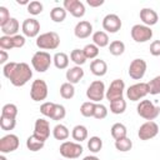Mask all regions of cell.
I'll list each match as a JSON object with an SVG mask.
<instances>
[{"mask_svg": "<svg viewBox=\"0 0 160 160\" xmlns=\"http://www.w3.org/2000/svg\"><path fill=\"white\" fill-rule=\"evenodd\" d=\"M136 111L139 116H141L142 119L148 121H152L160 115V106L155 105L150 100H141L136 106Z\"/></svg>", "mask_w": 160, "mask_h": 160, "instance_id": "2", "label": "cell"}, {"mask_svg": "<svg viewBox=\"0 0 160 160\" xmlns=\"http://www.w3.org/2000/svg\"><path fill=\"white\" fill-rule=\"evenodd\" d=\"M149 94V85L148 82H138L128 88L126 96L131 101H139L140 99L145 98Z\"/></svg>", "mask_w": 160, "mask_h": 160, "instance_id": "9", "label": "cell"}, {"mask_svg": "<svg viewBox=\"0 0 160 160\" xmlns=\"http://www.w3.org/2000/svg\"><path fill=\"white\" fill-rule=\"evenodd\" d=\"M0 160H8L6 158H5V155L2 154V155H0Z\"/></svg>", "mask_w": 160, "mask_h": 160, "instance_id": "53", "label": "cell"}, {"mask_svg": "<svg viewBox=\"0 0 160 160\" xmlns=\"http://www.w3.org/2000/svg\"><path fill=\"white\" fill-rule=\"evenodd\" d=\"M126 110V101L124 100V98L114 100L110 102V111L115 115H120Z\"/></svg>", "mask_w": 160, "mask_h": 160, "instance_id": "31", "label": "cell"}, {"mask_svg": "<svg viewBox=\"0 0 160 160\" xmlns=\"http://www.w3.org/2000/svg\"><path fill=\"white\" fill-rule=\"evenodd\" d=\"M44 145H45V141H42L39 138H36L34 134L26 139V148L30 151H39V150H41L44 148Z\"/></svg>", "mask_w": 160, "mask_h": 160, "instance_id": "26", "label": "cell"}, {"mask_svg": "<svg viewBox=\"0 0 160 160\" xmlns=\"http://www.w3.org/2000/svg\"><path fill=\"white\" fill-rule=\"evenodd\" d=\"M146 61L144 59H134L129 65V76L134 80H141L146 72Z\"/></svg>", "mask_w": 160, "mask_h": 160, "instance_id": "11", "label": "cell"}, {"mask_svg": "<svg viewBox=\"0 0 160 160\" xmlns=\"http://www.w3.org/2000/svg\"><path fill=\"white\" fill-rule=\"evenodd\" d=\"M106 116H108V109H106V106L102 105V104H100V102H96L95 111H94V116L92 118H95L98 120H102Z\"/></svg>", "mask_w": 160, "mask_h": 160, "instance_id": "41", "label": "cell"}, {"mask_svg": "<svg viewBox=\"0 0 160 160\" xmlns=\"http://www.w3.org/2000/svg\"><path fill=\"white\" fill-rule=\"evenodd\" d=\"M16 125V119L14 118H6V116H1L0 115V128L5 131L12 130Z\"/></svg>", "mask_w": 160, "mask_h": 160, "instance_id": "39", "label": "cell"}, {"mask_svg": "<svg viewBox=\"0 0 160 160\" xmlns=\"http://www.w3.org/2000/svg\"><path fill=\"white\" fill-rule=\"evenodd\" d=\"M69 135H70L69 129L62 124H58L52 129V136L56 140H66L69 138Z\"/></svg>", "mask_w": 160, "mask_h": 160, "instance_id": "29", "label": "cell"}, {"mask_svg": "<svg viewBox=\"0 0 160 160\" xmlns=\"http://www.w3.org/2000/svg\"><path fill=\"white\" fill-rule=\"evenodd\" d=\"M60 95H61L62 99H66V100L72 99L74 95H75V88H74V85L70 84V82H68V81L64 82V84H61V86H60Z\"/></svg>", "mask_w": 160, "mask_h": 160, "instance_id": "32", "label": "cell"}, {"mask_svg": "<svg viewBox=\"0 0 160 160\" xmlns=\"http://www.w3.org/2000/svg\"><path fill=\"white\" fill-rule=\"evenodd\" d=\"M125 51V44L121 40H114L109 45V52L114 56H120Z\"/></svg>", "mask_w": 160, "mask_h": 160, "instance_id": "30", "label": "cell"}, {"mask_svg": "<svg viewBox=\"0 0 160 160\" xmlns=\"http://www.w3.org/2000/svg\"><path fill=\"white\" fill-rule=\"evenodd\" d=\"M12 41H14V49H20L25 45V36L18 34V35L12 36Z\"/></svg>", "mask_w": 160, "mask_h": 160, "instance_id": "47", "label": "cell"}, {"mask_svg": "<svg viewBox=\"0 0 160 160\" xmlns=\"http://www.w3.org/2000/svg\"><path fill=\"white\" fill-rule=\"evenodd\" d=\"M62 6L74 18H82L85 15V6L79 0H64Z\"/></svg>", "mask_w": 160, "mask_h": 160, "instance_id": "15", "label": "cell"}, {"mask_svg": "<svg viewBox=\"0 0 160 160\" xmlns=\"http://www.w3.org/2000/svg\"><path fill=\"white\" fill-rule=\"evenodd\" d=\"M49 94V89H48V84L42 80V79H36L32 81L31 88H30V98L34 101H42L48 98Z\"/></svg>", "mask_w": 160, "mask_h": 160, "instance_id": "6", "label": "cell"}, {"mask_svg": "<svg viewBox=\"0 0 160 160\" xmlns=\"http://www.w3.org/2000/svg\"><path fill=\"white\" fill-rule=\"evenodd\" d=\"M0 28H1V32L4 35H6V36H15V35H18L16 32H18V30L20 28V24H19V21L15 18H10L9 21L5 25L0 26Z\"/></svg>", "mask_w": 160, "mask_h": 160, "instance_id": "21", "label": "cell"}, {"mask_svg": "<svg viewBox=\"0 0 160 160\" xmlns=\"http://www.w3.org/2000/svg\"><path fill=\"white\" fill-rule=\"evenodd\" d=\"M159 132V126L155 121H146L144 122L140 128H139V131H138V136L140 140H150L152 138H155Z\"/></svg>", "mask_w": 160, "mask_h": 160, "instance_id": "12", "label": "cell"}, {"mask_svg": "<svg viewBox=\"0 0 160 160\" xmlns=\"http://www.w3.org/2000/svg\"><path fill=\"white\" fill-rule=\"evenodd\" d=\"M148 85H149V94H151V95L160 94V75L155 76L152 80H150L148 82Z\"/></svg>", "mask_w": 160, "mask_h": 160, "instance_id": "42", "label": "cell"}, {"mask_svg": "<svg viewBox=\"0 0 160 160\" xmlns=\"http://www.w3.org/2000/svg\"><path fill=\"white\" fill-rule=\"evenodd\" d=\"M66 80H68V82H70V84H78L81 79H82V76H84V70L81 69V66H72V68H70V69H68L66 70Z\"/></svg>", "mask_w": 160, "mask_h": 160, "instance_id": "20", "label": "cell"}, {"mask_svg": "<svg viewBox=\"0 0 160 160\" xmlns=\"http://www.w3.org/2000/svg\"><path fill=\"white\" fill-rule=\"evenodd\" d=\"M124 90H125V82L121 79H115L111 81L109 89L105 92V98L111 102L114 100L121 99L124 95Z\"/></svg>", "mask_w": 160, "mask_h": 160, "instance_id": "10", "label": "cell"}, {"mask_svg": "<svg viewBox=\"0 0 160 160\" xmlns=\"http://www.w3.org/2000/svg\"><path fill=\"white\" fill-rule=\"evenodd\" d=\"M82 160H100L98 156H94V155H88V156H85Z\"/></svg>", "mask_w": 160, "mask_h": 160, "instance_id": "51", "label": "cell"}, {"mask_svg": "<svg viewBox=\"0 0 160 160\" xmlns=\"http://www.w3.org/2000/svg\"><path fill=\"white\" fill-rule=\"evenodd\" d=\"M109 36L105 31L99 30L92 34V44H95L98 48H105L109 45Z\"/></svg>", "mask_w": 160, "mask_h": 160, "instance_id": "23", "label": "cell"}, {"mask_svg": "<svg viewBox=\"0 0 160 160\" xmlns=\"http://www.w3.org/2000/svg\"><path fill=\"white\" fill-rule=\"evenodd\" d=\"M111 136L115 139V140H120L122 138H126V134H128V130H126V126L121 122H115L112 126H111Z\"/></svg>", "mask_w": 160, "mask_h": 160, "instance_id": "25", "label": "cell"}, {"mask_svg": "<svg viewBox=\"0 0 160 160\" xmlns=\"http://www.w3.org/2000/svg\"><path fill=\"white\" fill-rule=\"evenodd\" d=\"M74 34L78 39H86L92 34V25L86 20H81L76 24Z\"/></svg>", "mask_w": 160, "mask_h": 160, "instance_id": "18", "label": "cell"}, {"mask_svg": "<svg viewBox=\"0 0 160 160\" xmlns=\"http://www.w3.org/2000/svg\"><path fill=\"white\" fill-rule=\"evenodd\" d=\"M82 51H84L86 59H90V60H92V59L95 60L96 56L99 55V48L95 44H88V45H85L84 49H82Z\"/></svg>", "mask_w": 160, "mask_h": 160, "instance_id": "38", "label": "cell"}, {"mask_svg": "<svg viewBox=\"0 0 160 160\" xmlns=\"http://www.w3.org/2000/svg\"><path fill=\"white\" fill-rule=\"evenodd\" d=\"M90 71L95 76H104L108 72V64L101 59H95L90 64Z\"/></svg>", "mask_w": 160, "mask_h": 160, "instance_id": "22", "label": "cell"}, {"mask_svg": "<svg viewBox=\"0 0 160 160\" xmlns=\"http://www.w3.org/2000/svg\"><path fill=\"white\" fill-rule=\"evenodd\" d=\"M66 10L64 9V6H55L50 10V18L54 22H62L66 18Z\"/></svg>", "mask_w": 160, "mask_h": 160, "instance_id": "27", "label": "cell"}, {"mask_svg": "<svg viewBox=\"0 0 160 160\" xmlns=\"http://www.w3.org/2000/svg\"><path fill=\"white\" fill-rule=\"evenodd\" d=\"M102 148V140L99 136H91L88 140V149L91 152H99Z\"/></svg>", "mask_w": 160, "mask_h": 160, "instance_id": "36", "label": "cell"}, {"mask_svg": "<svg viewBox=\"0 0 160 160\" xmlns=\"http://www.w3.org/2000/svg\"><path fill=\"white\" fill-rule=\"evenodd\" d=\"M95 105H96V102H92V101H85V102H82L81 106H80V112H81V115L85 116V118H91V116H94Z\"/></svg>", "mask_w": 160, "mask_h": 160, "instance_id": "35", "label": "cell"}, {"mask_svg": "<svg viewBox=\"0 0 160 160\" xmlns=\"http://www.w3.org/2000/svg\"><path fill=\"white\" fill-rule=\"evenodd\" d=\"M150 54L152 56H160V40H155L150 44Z\"/></svg>", "mask_w": 160, "mask_h": 160, "instance_id": "48", "label": "cell"}, {"mask_svg": "<svg viewBox=\"0 0 160 160\" xmlns=\"http://www.w3.org/2000/svg\"><path fill=\"white\" fill-rule=\"evenodd\" d=\"M18 4H22V5H25V4H26V5H29L30 2H29L28 0H18Z\"/></svg>", "mask_w": 160, "mask_h": 160, "instance_id": "52", "label": "cell"}, {"mask_svg": "<svg viewBox=\"0 0 160 160\" xmlns=\"http://www.w3.org/2000/svg\"><path fill=\"white\" fill-rule=\"evenodd\" d=\"M19 148V138L15 134H8L0 139V152H12Z\"/></svg>", "mask_w": 160, "mask_h": 160, "instance_id": "13", "label": "cell"}, {"mask_svg": "<svg viewBox=\"0 0 160 160\" xmlns=\"http://www.w3.org/2000/svg\"><path fill=\"white\" fill-rule=\"evenodd\" d=\"M105 92H106L105 84L101 80H95L89 85V88L86 90V96L92 102H100L104 99Z\"/></svg>", "mask_w": 160, "mask_h": 160, "instance_id": "7", "label": "cell"}, {"mask_svg": "<svg viewBox=\"0 0 160 160\" xmlns=\"http://www.w3.org/2000/svg\"><path fill=\"white\" fill-rule=\"evenodd\" d=\"M54 65L56 66V69H66L69 66V56L65 52H56L52 58Z\"/></svg>", "mask_w": 160, "mask_h": 160, "instance_id": "28", "label": "cell"}, {"mask_svg": "<svg viewBox=\"0 0 160 160\" xmlns=\"http://www.w3.org/2000/svg\"><path fill=\"white\" fill-rule=\"evenodd\" d=\"M10 19V14L9 10L5 6H0V26L5 25Z\"/></svg>", "mask_w": 160, "mask_h": 160, "instance_id": "46", "label": "cell"}, {"mask_svg": "<svg viewBox=\"0 0 160 160\" xmlns=\"http://www.w3.org/2000/svg\"><path fill=\"white\" fill-rule=\"evenodd\" d=\"M54 108H55V102L46 101V102L41 104V106H40V112H41L44 116H46V118H51L52 111H54Z\"/></svg>", "mask_w": 160, "mask_h": 160, "instance_id": "44", "label": "cell"}, {"mask_svg": "<svg viewBox=\"0 0 160 160\" xmlns=\"http://www.w3.org/2000/svg\"><path fill=\"white\" fill-rule=\"evenodd\" d=\"M42 9H44L42 4L40 1H36V0L30 1V4L28 5V12L31 15H39L42 11Z\"/></svg>", "mask_w": 160, "mask_h": 160, "instance_id": "43", "label": "cell"}, {"mask_svg": "<svg viewBox=\"0 0 160 160\" xmlns=\"http://www.w3.org/2000/svg\"><path fill=\"white\" fill-rule=\"evenodd\" d=\"M102 29L105 32L115 34L121 29V20L116 14H108L102 19Z\"/></svg>", "mask_w": 160, "mask_h": 160, "instance_id": "14", "label": "cell"}, {"mask_svg": "<svg viewBox=\"0 0 160 160\" xmlns=\"http://www.w3.org/2000/svg\"><path fill=\"white\" fill-rule=\"evenodd\" d=\"M60 45V36L55 31H49L40 34L36 38V46L44 50H55Z\"/></svg>", "mask_w": 160, "mask_h": 160, "instance_id": "3", "label": "cell"}, {"mask_svg": "<svg viewBox=\"0 0 160 160\" xmlns=\"http://www.w3.org/2000/svg\"><path fill=\"white\" fill-rule=\"evenodd\" d=\"M140 19H141V21L144 22V25H146V26H152V25H155L156 22H158V20H159V16H158V12L155 11V10H152V9H150V8H144V9H141L140 10Z\"/></svg>", "mask_w": 160, "mask_h": 160, "instance_id": "19", "label": "cell"}, {"mask_svg": "<svg viewBox=\"0 0 160 160\" xmlns=\"http://www.w3.org/2000/svg\"><path fill=\"white\" fill-rule=\"evenodd\" d=\"M22 34L28 38H35L40 32V22L36 19H25L21 24Z\"/></svg>", "mask_w": 160, "mask_h": 160, "instance_id": "16", "label": "cell"}, {"mask_svg": "<svg viewBox=\"0 0 160 160\" xmlns=\"http://www.w3.org/2000/svg\"><path fill=\"white\" fill-rule=\"evenodd\" d=\"M71 136L76 142H81L88 139V129L84 125H76L74 126L71 131Z\"/></svg>", "mask_w": 160, "mask_h": 160, "instance_id": "24", "label": "cell"}, {"mask_svg": "<svg viewBox=\"0 0 160 160\" xmlns=\"http://www.w3.org/2000/svg\"><path fill=\"white\" fill-rule=\"evenodd\" d=\"M59 151H60V155L65 159H78L84 149L82 146L79 144V142H75V141H64L60 148H59Z\"/></svg>", "mask_w": 160, "mask_h": 160, "instance_id": "5", "label": "cell"}, {"mask_svg": "<svg viewBox=\"0 0 160 160\" xmlns=\"http://www.w3.org/2000/svg\"><path fill=\"white\" fill-rule=\"evenodd\" d=\"M131 38L135 42H146L152 38V30L146 25L136 24L130 30Z\"/></svg>", "mask_w": 160, "mask_h": 160, "instance_id": "8", "label": "cell"}, {"mask_svg": "<svg viewBox=\"0 0 160 160\" xmlns=\"http://www.w3.org/2000/svg\"><path fill=\"white\" fill-rule=\"evenodd\" d=\"M66 115V110L62 105L60 104H55V108H54V111H52V115L50 119L55 120V121H59V120H62Z\"/></svg>", "mask_w": 160, "mask_h": 160, "instance_id": "40", "label": "cell"}, {"mask_svg": "<svg viewBox=\"0 0 160 160\" xmlns=\"http://www.w3.org/2000/svg\"><path fill=\"white\" fill-rule=\"evenodd\" d=\"M16 115H18V106L15 104H5L2 106V109H1V116L16 119Z\"/></svg>", "mask_w": 160, "mask_h": 160, "instance_id": "37", "label": "cell"}, {"mask_svg": "<svg viewBox=\"0 0 160 160\" xmlns=\"http://www.w3.org/2000/svg\"><path fill=\"white\" fill-rule=\"evenodd\" d=\"M51 61H52V58L50 56V54L42 50L36 51L31 58V65L34 70H36L38 72H45L50 68Z\"/></svg>", "mask_w": 160, "mask_h": 160, "instance_id": "4", "label": "cell"}, {"mask_svg": "<svg viewBox=\"0 0 160 160\" xmlns=\"http://www.w3.org/2000/svg\"><path fill=\"white\" fill-rule=\"evenodd\" d=\"M115 148L118 151H121V152H126L129 150H131L132 148V141L126 136V138H122L120 140H115Z\"/></svg>", "mask_w": 160, "mask_h": 160, "instance_id": "34", "label": "cell"}, {"mask_svg": "<svg viewBox=\"0 0 160 160\" xmlns=\"http://www.w3.org/2000/svg\"><path fill=\"white\" fill-rule=\"evenodd\" d=\"M0 49H1V50H10V49H14L12 36L2 35V36L0 38Z\"/></svg>", "mask_w": 160, "mask_h": 160, "instance_id": "45", "label": "cell"}, {"mask_svg": "<svg viewBox=\"0 0 160 160\" xmlns=\"http://www.w3.org/2000/svg\"><path fill=\"white\" fill-rule=\"evenodd\" d=\"M86 2H88V5H89V6L98 8V6H100V5H102V4H104V0H88Z\"/></svg>", "mask_w": 160, "mask_h": 160, "instance_id": "50", "label": "cell"}, {"mask_svg": "<svg viewBox=\"0 0 160 160\" xmlns=\"http://www.w3.org/2000/svg\"><path fill=\"white\" fill-rule=\"evenodd\" d=\"M2 74L6 79L10 80V82L14 86H24L31 78H32V70L26 62H15L10 61L4 65Z\"/></svg>", "mask_w": 160, "mask_h": 160, "instance_id": "1", "label": "cell"}, {"mask_svg": "<svg viewBox=\"0 0 160 160\" xmlns=\"http://www.w3.org/2000/svg\"><path fill=\"white\" fill-rule=\"evenodd\" d=\"M8 59H9V55H8L6 50H0V64H1V65L8 64V62H6Z\"/></svg>", "mask_w": 160, "mask_h": 160, "instance_id": "49", "label": "cell"}, {"mask_svg": "<svg viewBox=\"0 0 160 160\" xmlns=\"http://www.w3.org/2000/svg\"><path fill=\"white\" fill-rule=\"evenodd\" d=\"M36 138H39L42 141H46L48 138L50 136V124L45 119H38L34 125V132Z\"/></svg>", "mask_w": 160, "mask_h": 160, "instance_id": "17", "label": "cell"}, {"mask_svg": "<svg viewBox=\"0 0 160 160\" xmlns=\"http://www.w3.org/2000/svg\"><path fill=\"white\" fill-rule=\"evenodd\" d=\"M70 59L76 64V66H81V65H84L85 62H86V56H85V54H84V51H82V49L80 50V49H74L72 51H71V54H70Z\"/></svg>", "mask_w": 160, "mask_h": 160, "instance_id": "33", "label": "cell"}]
</instances>
